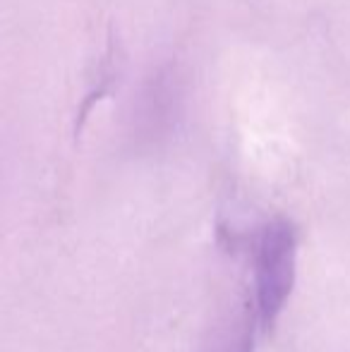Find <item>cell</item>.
<instances>
[{"instance_id": "1", "label": "cell", "mask_w": 350, "mask_h": 352, "mask_svg": "<svg viewBox=\"0 0 350 352\" xmlns=\"http://www.w3.org/2000/svg\"><path fill=\"white\" fill-rule=\"evenodd\" d=\"M298 240L288 221L274 218L257 237V314L264 329H271L290 300L295 285Z\"/></svg>"}, {"instance_id": "2", "label": "cell", "mask_w": 350, "mask_h": 352, "mask_svg": "<svg viewBox=\"0 0 350 352\" xmlns=\"http://www.w3.org/2000/svg\"><path fill=\"white\" fill-rule=\"evenodd\" d=\"M185 108V79L173 63L154 67L137 89L130 113L132 140L154 146L173 135Z\"/></svg>"}, {"instance_id": "3", "label": "cell", "mask_w": 350, "mask_h": 352, "mask_svg": "<svg viewBox=\"0 0 350 352\" xmlns=\"http://www.w3.org/2000/svg\"><path fill=\"white\" fill-rule=\"evenodd\" d=\"M233 352H254V340H252V326L245 329V333L240 336L238 345L233 348Z\"/></svg>"}]
</instances>
